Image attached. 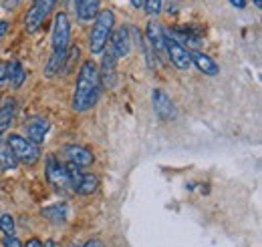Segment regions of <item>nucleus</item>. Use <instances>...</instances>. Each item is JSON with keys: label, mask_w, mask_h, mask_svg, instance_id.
I'll list each match as a JSON object with an SVG mask.
<instances>
[{"label": "nucleus", "mask_w": 262, "mask_h": 247, "mask_svg": "<svg viewBox=\"0 0 262 247\" xmlns=\"http://www.w3.org/2000/svg\"><path fill=\"white\" fill-rule=\"evenodd\" d=\"M101 93V83H99V68L95 61H83L77 72L75 81V91H73V101L71 107L75 113H85L91 107H95Z\"/></svg>", "instance_id": "nucleus-1"}, {"label": "nucleus", "mask_w": 262, "mask_h": 247, "mask_svg": "<svg viewBox=\"0 0 262 247\" xmlns=\"http://www.w3.org/2000/svg\"><path fill=\"white\" fill-rule=\"evenodd\" d=\"M113 29H115L113 10H109V8L99 10V14L95 16V22H93V29L89 32V51H91V55H101L107 48V42L113 34Z\"/></svg>", "instance_id": "nucleus-2"}, {"label": "nucleus", "mask_w": 262, "mask_h": 247, "mask_svg": "<svg viewBox=\"0 0 262 247\" xmlns=\"http://www.w3.org/2000/svg\"><path fill=\"white\" fill-rule=\"evenodd\" d=\"M6 145L8 149L12 151L16 163H23L27 167H33L34 163L40 159V151H38V145L31 143L29 139H25L23 135H16V133H10L6 137Z\"/></svg>", "instance_id": "nucleus-3"}, {"label": "nucleus", "mask_w": 262, "mask_h": 247, "mask_svg": "<svg viewBox=\"0 0 262 247\" xmlns=\"http://www.w3.org/2000/svg\"><path fill=\"white\" fill-rule=\"evenodd\" d=\"M165 40V55L171 61V64L180 70H188L192 66V59H190V51L171 34L169 31H164Z\"/></svg>", "instance_id": "nucleus-4"}, {"label": "nucleus", "mask_w": 262, "mask_h": 247, "mask_svg": "<svg viewBox=\"0 0 262 247\" xmlns=\"http://www.w3.org/2000/svg\"><path fill=\"white\" fill-rule=\"evenodd\" d=\"M57 4V0H34L33 6L29 8L27 16H25V31L36 32L40 29V24L47 20V16L51 14L53 6Z\"/></svg>", "instance_id": "nucleus-5"}, {"label": "nucleus", "mask_w": 262, "mask_h": 247, "mask_svg": "<svg viewBox=\"0 0 262 247\" xmlns=\"http://www.w3.org/2000/svg\"><path fill=\"white\" fill-rule=\"evenodd\" d=\"M45 175H47V181L55 187V189H59V191L71 189L65 165H61L55 155H49V157H47V161H45Z\"/></svg>", "instance_id": "nucleus-6"}, {"label": "nucleus", "mask_w": 262, "mask_h": 247, "mask_svg": "<svg viewBox=\"0 0 262 247\" xmlns=\"http://www.w3.org/2000/svg\"><path fill=\"white\" fill-rule=\"evenodd\" d=\"M69 40H71L69 16L67 12H57L53 24V51H69Z\"/></svg>", "instance_id": "nucleus-7"}, {"label": "nucleus", "mask_w": 262, "mask_h": 247, "mask_svg": "<svg viewBox=\"0 0 262 247\" xmlns=\"http://www.w3.org/2000/svg\"><path fill=\"white\" fill-rule=\"evenodd\" d=\"M151 105H154L156 115H158L162 121H171V119H176V105H173L171 96L165 93V91L154 89V93H151Z\"/></svg>", "instance_id": "nucleus-8"}, {"label": "nucleus", "mask_w": 262, "mask_h": 247, "mask_svg": "<svg viewBox=\"0 0 262 247\" xmlns=\"http://www.w3.org/2000/svg\"><path fill=\"white\" fill-rule=\"evenodd\" d=\"M109 42H111L109 51L113 53V57H115L117 61H119V59H125V57L129 55V51H131L129 29H127V27H121V29H117V31L111 34Z\"/></svg>", "instance_id": "nucleus-9"}, {"label": "nucleus", "mask_w": 262, "mask_h": 247, "mask_svg": "<svg viewBox=\"0 0 262 247\" xmlns=\"http://www.w3.org/2000/svg\"><path fill=\"white\" fill-rule=\"evenodd\" d=\"M97 68H99V83H101V87L113 89L115 83H117V72H115V68H117V59L113 57L111 51H107V53L103 55L101 66H97Z\"/></svg>", "instance_id": "nucleus-10"}, {"label": "nucleus", "mask_w": 262, "mask_h": 247, "mask_svg": "<svg viewBox=\"0 0 262 247\" xmlns=\"http://www.w3.org/2000/svg\"><path fill=\"white\" fill-rule=\"evenodd\" d=\"M145 40L149 44V53H156L158 57L165 59V40H164V29L156 22V20H149L147 27H145Z\"/></svg>", "instance_id": "nucleus-11"}, {"label": "nucleus", "mask_w": 262, "mask_h": 247, "mask_svg": "<svg viewBox=\"0 0 262 247\" xmlns=\"http://www.w3.org/2000/svg\"><path fill=\"white\" fill-rule=\"evenodd\" d=\"M51 129V123L45 117H34L29 123H25V139H29L34 145H40L47 139V133Z\"/></svg>", "instance_id": "nucleus-12"}, {"label": "nucleus", "mask_w": 262, "mask_h": 247, "mask_svg": "<svg viewBox=\"0 0 262 247\" xmlns=\"http://www.w3.org/2000/svg\"><path fill=\"white\" fill-rule=\"evenodd\" d=\"M65 159L69 161V163L81 167V169L93 165V153H91L87 147H83V145H67Z\"/></svg>", "instance_id": "nucleus-13"}, {"label": "nucleus", "mask_w": 262, "mask_h": 247, "mask_svg": "<svg viewBox=\"0 0 262 247\" xmlns=\"http://www.w3.org/2000/svg\"><path fill=\"white\" fill-rule=\"evenodd\" d=\"M190 59H192V64H196L198 70H200L202 75H206V77H216V75L220 72L218 62L214 61L210 55L202 53V51H194V53H190Z\"/></svg>", "instance_id": "nucleus-14"}, {"label": "nucleus", "mask_w": 262, "mask_h": 247, "mask_svg": "<svg viewBox=\"0 0 262 247\" xmlns=\"http://www.w3.org/2000/svg\"><path fill=\"white\" fill-rule=\"evenodd\" d=\"M16 117V101L4 98L0 105V137H4L6 131H10V125L14 123Z\"/></svg>", "instance_id": "nucleus-15"}, {"label": "nucleus", "mask_w": 262, "mask_h": 247, "mask_svg": "<svg viewBox=\"0 0 262 247\" xmlns=\"http://www.w3.org/2000/svg\"><path fill=\"white\" fill-rule=\"evenodd\" d=\"M77 18L81 22H91L99 14V0H77Z\"/></svg>", "instance_id": "nucleus-16"}, {"label": "nucleus", "mask_w": 262, "mask_h": 247, "mask_svg": "<svg viewBox=\"0 0 262 247\" xmlns=\"http://www.w3.org/2000/svg\"><path fill=\"white\" fill-rule=\"evenodd\" d=\"M97 189H99L97 175H93V173H83L81 181L75 187V193H79V195H83V197H89V195H93Z\"/></svg>", "instance_id": "nucleus-17"}, {"label": "nucleus", "mask_w": 262, "mask_h": 247, "mask_svg": "<svg viewBox=\"0 0 262 247\" xmlns=\"http://www.w3.org/2000/svg\"><path fill=\"white\" fill-rule=\"evenodd\" d=\"M8 81H10L12 89H20V87L25 85V81H27V70H25V66L18 61L8 62Z\"/></svg>", "instance_id": "nucleus-18"}, {"label": "nucleus", "mask_w": 262, "mask_h": 247, "mask_svg": "<svg viewBox=\"0 0 262 247\" xmlns=\"http://www.w3.org/2000/svg\"><path fill=\"white\" fill-rule=\"evenodd\" d=\"M67 215H69V209L65 203H55V205L42 209V217H47L53 223H65Z\"/></svg>", "instance_id": "nucleus-19"}, {"label": "nucleus", "mask_w": 262, "mask_h": 247, "mask_svg": "<svg viewBox=\"0 0 262 247\" xmlns=\"http://www.w3.org/2000/svg\"><path fill=\"white\" fill-rule=\"evenodd\" d=\"M16 165L18 163H16L12 151L8 149L6 141H2V137H0V169L2 171H10V169H16Z\"/></svg>", "instance_id": "nucleus-20"}, {"label": "nucleus", "mask_w": 262, "mask_h": 247, "mask_svg": "<svg viewBox=\"0 0 262 247\" xmlns=\"http://www.w3.org/2000/svg\"><path fill=\"white\" fill-rule=\"evenodd\" d=\"M14 229H16V225H14V219L10 213H2L0 215V231L6 235V237H10V235H14Z\"/></svg>", "instance_id": "nucleus-21"}, {"label": "nucleus", "mask_w": 262, "mask_h": 247, "mask_svg": "<svg viewBox=\"0 0 262 247\" xmlns=\"http://www.w3.org/2000/svg\"><path fill=\"white\" fill-rule=\"evenodd\" d=\"M143 6H145V12L154 16V14H160L162 12L164 0H143Z\"/></svg>", "instance_id": "nucleus-22"}, {"label": "nucleus", "mask_w": 262, "mask_h": 247, "mask_svg": "<svg viewBox=\"0 0 262 247\" xmlns=\"http://www.w3.org/2000/svg\"><path fill=\"white\" fill-rule=\"evenodd\" d=\"M8 81V62L2 61L0 62V85Z\"/></svg>", "instance_id": "nucleus-23"}, {"label": "nucleus", "mask_w": 262, "mask_h": 247, "mask_svg": "<svg viewBox=\"0 0 262 247\" xmlns=\"http://www.w3.org/2000/svg\"><path fill=\"white\" fill-rule=\"evenodd\" d=\"M2 245H4V247H23V243H20V241H18L14 235H10V237H4Z\"/></svg>", "instance_id": "nucleus-24"}, {"label": "nucleus", "mask_w": 262, "mask_h": 247, "mask_svg": "<svg viewBox=\"0 0 262 247\" xmlns=\"http://www.w3.org/2000/svg\"><path fill=\"white\" fill-rule=\"evenodd\" d=\"M2 2V6L6 8V10H14L18 4H20V0H0Z\"/></svg>", "instance_id": "nucleus-25"}, {"label": "nucleus", "mask_w": 262, "mask_h": 247, "mask_svg": "<svg viewBox=\"0 0 262 247\" xmlns=\"http://www.w3.org/2000/svg\"><path fill=\"white\" fill-rule=\"evenodd\" d=\"M83 247H105V243L101 239H89V241L83 243Z\"/></svg>", "instance_id": "nucleus-26"}, {"label": "nucleus", "mask_w": 262, "mask_h": 247, "mask_svg": "<svg viewBox=\"0 0 262 247\" xmlns=\"http://www.w3.org/2000/svg\"><path fill=\"white\" fill-rule=\"evenodd\" d=\"M23 247H42V241H40L38 237H31V239L27 241V245H23Z\"/></svg>", "instance_id": "nucleus-27"}, {"label": "nucleus", "mask_w": 262, "mask_h": 247, "mask_svg": "<svg viewBox=\"0 0 262 247\" xmlns=\"http://www.w3.org/2000/svg\"><path fill=\"white\" fill-rule=\"evenodd\" d=\"M230 4L234 6V8H238V10H242V8H246V0H228Z\"/></svg>", "instance_id": "nucleus-28"}, {"label": "nucleus", "mask_w": 262, "mask_h": 247, "mask_svg": "<svg viewBox=\"0 0 262 247\" xmlns=\"http://www.w3.org/2000/svg\"><path fill=\"white\" fill-rule=\"evenodd\" d=\"M6 32H8V22L6 20H0V38H4Z\"/></svg>", "instance_id": "nucleus-29"}, {"label": "nucleus", "mask_w": 262, "mask_h": 247, "mask_svg": "<svg viewBox=\"0 0 262 247\" xmlns=\"http://www.w3.org/2000/svg\"><path fill=\"white\" fill-rule=\"evenodd\" d=\"M131 4H133L135 8H139V6H143V0H131Z\"/></svg>", "instance_id": "nucleus-30"}, {"label": "nucleus", "mask_w": 262, "mask_h": 247, "mask_svg": "<svg viewBox=\"0 0 262 247\" xmlns=\"http://www.w3.org/2000/svg\"><path fill=\"white\" fill-rule=\"evenodd\" d=\"M252 2H254V6H258V8L262 6V0H252Z\"/></svg>", "instance_id": "nucleus-31"}, {"label": "nucleus", "mask_w": 262, "mask_h": 247, "mask_svg": "<svg viewBox=\"0 0 262 247\" xmlns=\"http://www.w3.org/2000/svg\"><path fill=\"white\" fill-rule=\"evenodd\" d=\"M69 247H75V245H69Z\"/></svg>", "instance_id": "nucleus-32"}]
</instances>
